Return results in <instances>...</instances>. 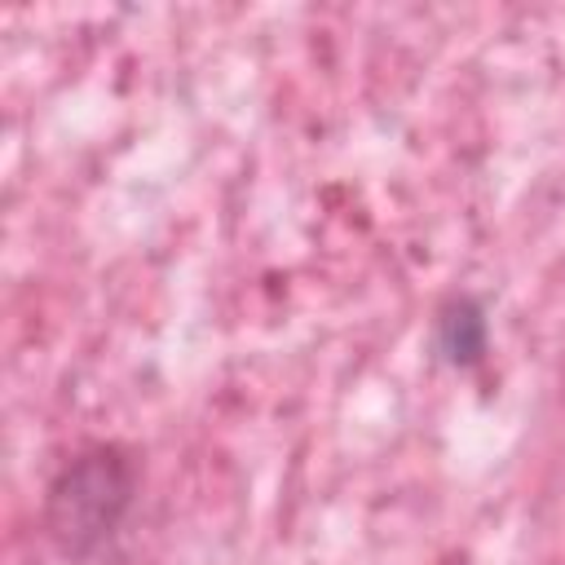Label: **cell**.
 I'll return each mask as SVG.
<instances>
[{"mask_svg":"<svg viewBox=\"0 0 565 565\" xmlns=\"http://www.w3.org/2000/svg\"><path fill=\"white\" fill-rule=\"evenodd\" d=\"M132 499V472L115 450H93L79 455L53 486V530L66 543V552H84L93 543H102L124 508Z\"/></svg>","mask_w":565,"mask_h":565,"instance_id":"obj_1","label":"cell"},{"mask_svg":"<svg viewBox=\"0 0 565 565\" xmlns=\"http://www.w3.org/2000/svg\"><path fill=\"white\" fill-rule=\"evenodd\" d=\"M437 340L450 362H477L486 349V313L472 300H450L437 318Z\"/></svg>","mask_w":565,"mask_h":565,"instance_id":"obj_2","label":"cell"}]
</instances>
